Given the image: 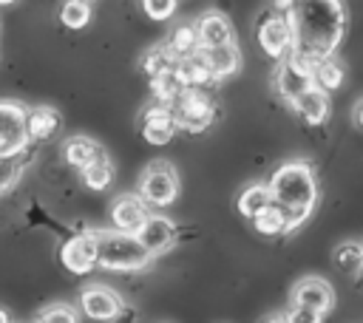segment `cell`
<instances>
[{
    "mask_svg": "<svg viewBox=\"0 0 363 323\" xmlns=\"http://www.w3.org/2000/svg\"><path fill=\"white\" fill-rule=\"evenodd\" d=\"M26 144V108L17 102H0V159L20 156Z\"/></svg>",
    "mask_w": 363,
    "mask_h": 323,
    "instance_id": "9c48e42d",
    "label": "cell"
},
{
    "mask_svg": "<svg viewBox=\"0 0 363 323\" xmlns=\"http://www.w3.org/2000/svg\"><path fill=\"white\" fill-rule=\"evenodd\" d=\"M182 82H179V76L170 71V74H162V76H156V79H150V91H153V96H156V102H173L179 94H182Z\"/></svg>",
    "mask_w": 363,
    "mask_h": 323,
    "instance_id": "f1b7e54d",
    "label": "cell"
},
{
    "mask_svg": "<svg viewBox=\"0 0 363 323\" xmlns=\"http://www.w3.org/2000/svg\"><path fill=\"white\" fill-rule=\"evenodd\" d=\"M167 48L173 51V57H176V60L196 54V51L201 48V42H199V31H196V23H182V26H176V28L170 31Z\"/></svg>",
    "mask_w": 363,
    "mask_h": 323,
    "instance_id": "cb8c5ba5",
    "label": "cell"
},
{
    "mask_svg": "<svg viewBox=\"0 0 363 323\" xmlns=\"http://www.w3.org/2000/svg\"><path fill=\"white\" fill-rule=\"evenodd\" d=\"M264 323H286V317H284V314H269Z\"/></svg>",
    "mask_w": 363,
    "mask_h": 323,
    "instance_id": "d590c367",
    "label": "cell"
},
{
    "mask_svg": "<svg viewBox=\"0 0 363 323\" xmlns=\"http://www.w3.org/2000/svg\"><path fill=\"white\" fill-rule=\"evenodd\" d=\"M37 320H40V323H79V314H77V309L68 306V303H51V306H45V309L40 312Z\"/></svg>",
    "mask_w": 363,
    "mask_h": 323,
    "instance_id": "f546056e",
    "label": "cell"
},
{
    "mask_svg": "<svg viewBox=\"0 0 363 323\" xmlns=\"http://www.w3.org/2000/svg\"><path fill=\"white\" fill-rule=\"evenodd\" d=\"M60 264L74 275H88L96 266V232H79L60 246Z\"/></svg>",
    "mask_w": 363,
    "mask_h": 323,
    "instance_id": "8fae6325",
    "label": "cell"
},
{
    "mask_svg": "<svg viewBox=\"0 0 363 323\" xmlns=\"http://www.w3.org/2000/svg\"><path fill=\"white\" fill-rule=\"evenodd\" d=\"M136 238L156 258V255H162V252H167L173 246V241H176V224L167 215H162V212H150L147 221L139 227Z\"/></svg>",
    "mask_w": 363,
    "mask_h": 323,
    "instance_id": "5bb4252c",
    "label": "cell"
},
{
    "mask_svg": "<svg viewBox=\"0 0 363 323\" xmlns=\"http://www.w3.org/2000/svg\"><path fill=\"white\" fill-rule=\"evenodd\" d=\"M139 65H142V71H145L147 79H156V76L170 74L176 68V57H173V51L164 42V45H153L150 51H145L142 60H139Z\"/></svg>",
    "mask_w": 363,
    "mask_h": 323,
    "instance_id": "603a6c76",
    "label": "cell"
},
{
    "mask_svg": "<svg viewBox=\"0 0 363 323\" xmlns=\"http://www.w3.org/2000/svg\"><path fill=\"white\" fill-rule=\"evenodd\" d=\"M292 3H295V0H269V8H275V11L286 14V11L292 8Z\"/></svg>",
    "mask_w": 363,
    "mask_h": 323,
    "instance_id": "e575fe53",
    "label": "cell"
},
{
    "mask_svg": "<svg viewBox=\"0 0 363 323\" xmlns=\"http://www.w3.org/2000/svg\"><path fill=\"white\" fill-rule=\"evenodd\" d=\"M179 130L176 113L167 102H150L139 116V133L147 144H167Z\"/></svg>",
    "mask_w": 363,
    "mask_h": 323,
    "instance_id": "30bf717a",
    "label": "cell"
},
{
    "mask_svg": "<svg viewBox=\"0 0 363 323\" xmlns=\"http://www.w3.org/2000/svg\"><path fill=\"white\" fill-rule=\"evenodd\" d=\"M14 159H17V156L0 159V193H6V190L17 181V176H20V164H17Z\"/></svg>",
    "mask_w": 363,
    "mask_h": 323,
    "instance_id": "d6a6232c",
    "label": "cell"
},
{
    "mask_svg": "<svg viewBox=\"0 0 363 323\" xmlns=\"http://www.w3.org/2000/svg\"><path fill=\"white\" fill-rule=\"evenodd\" d=\"M85 3H94V0H85Z\"/></svg>",
    "mask_w": 363,
    "mask_h": 323,
    "instance_id": "ab89813d",
    "label": "cell"
},
{
    "mask_svg": "<svg viewBox=\"0 0 363 323\" xmlns=\"http://www.w3.org/2000/svg\"><path fill=\"white\" fill-rule=\"evenodd\" d=\"M332 264L343 275H360L363 272V244H357V241L337 244L335 252H332Z\"/></svg>",
    "mask_w": 363,
    "mask_h": 323,
    "instance_id": "d4e9b609",
    "label": "cell"
},
{
    "mask_svg": "<svg viewBox=\"0 0 363 323\" xmlns=\"http://www.w3.org/2000/svg\"><path fill=\"white\" fill-rule=\"evenodd\" d=\"M312 85H315V76H312V65L309 62H303L295 54H286L284 60H278L275 74H272V88L286 105L295 96H301L303 91H309Z\"/></svg>",
    "mask_w": 363,
    "mask_h": 323,
    "instance_id": "52a82bcc",
    "label": "cell"
},
{
    "mask_svg": "<svg viewBox=\"0 0 363 323\" xmlns=\"http://www.w3.org/2000/svg\"><path fill=\"white\" fill-rule=\"evenodd\" d=\"M60 23L65 28H74V31L85 28L91 23V3H85V0H65L60 6Z\"/></svg>",
    "mask_w": 363,
    "mask_h": 323,
    "instance_id": "83f0119b",
    "label": "cell"
},
{
    "mask_svg": "<svg viewBox=\"0 0 363 323\" xmlns=\"http://www.w3.org/2000/svg\"><path fill=\"white\" fill-rule=\"evenodd\" d=\"M272 204V193H269V187H267V181H252V184H247L241 193H238V198H235V207H238V212L244 215V218H255L261 210H267Z\"/></svg>",
    "mask_w": 363,
    "mask_h": 323,
    "instance_id": "ffe728a7",
    "label": "cell"
},
{
    "mask_svg": "<svg viewBox=\"0 0 363 323\" xmlns=\"http://www.w3.org/2000/svg\"><path fill=\"white\" fill-rule=\"evenodd\" d=\"M201 57H204V62H207V68H210L216 82L233 76L241 68V51H238L235 42L218 45V48H201Z\"/></svg>",
    "mask_w": 363,
    "mask_h": 323,
    "instance_id": "ac0fdd59",
    "label": "cell"
},
{
    "mask_svg": "<svg viewBox=\"0 0 363 323\" xmlns=\"http://www.w3.org/2000/svg\"><path fill=\"white\" fill-rule=\"evenodd\" d=\"M139 196L147 207L164 210L179 198V176L170 162H150L139 176Z\"/></svg>",
    "mask_w": 363,
    "mask_h": 323,
    "instance_id": "5b68a950",
    "label": "cell"
},
{
    "mask_svg": "<svg viewBox=\"0 0 363 323\" xmlns=\"http://www.w3.org/2000/svg\"><path fill=\"white\" fill-rule=\"evenodd\" d=\"M352 122H354V128H357V130H363V96L352 105Z\"/></svg>",
    "mask_w": 363,
    "mask_h": 323,
    "instance_id": "836d02e7",
    "label": "cell"
},
{
    "mask_svg": "<svg viewBox=\"0 0 363 323\" xmlns=\"http://www.w3.org/2000/svg\"><path fill=\"white\" fill-rule=\"evenodd\" d=\"M170 108L176 113L179 130H187V133H201L216 119V102L204 88H182V94L170 102Z\"/></svg>",
    "mask_w": 363,
    "mask_h": 323,
    "instance_id": "277c9868",
    "label": "cell"
},
{
    "mask_svg": "<svg viewBox=\"0 0 363 323\" xmlns=\"http://www.w3.org/2000/svg\"><path fill=\"white\" fill-rule=\"evenodd\" d=\"M125 309V300L119 298V292H113L105 283H91L79 292V312L91 320L108 323V320H119Z\"/></svg>",
    "mask_w": 363,
    "mask_h": 323,
    "instance_id": "ba28073f",
    "label": "cell"
},
{
    "mask_svg": "<svg viewBox=\"0 0 363 323\" xmlns=\"http://www.w3.org/2000/svg\"><path fill=\"white\" fill-rule=\"evenodd\" d=\"M289 108L301 116V122H306V125H312V128L323 125V122L329 119V110H332L329 94L320 91L318 85H312L309 91H303L301 96H295V99L289 102Z\"/></svg>",
    "mask_w": 363,
    "mask_h": 323,
    "instance_id": "2e32d148",
    "label": "cell"
},
{
    "mask_svg": "<svg viewBox=\"0 0 363 323\" xmlns=\"http://www.w3.org/2000/svg\"><path fill=\"white\" fill-rule=\"evenodd\" d=\"M252 227H255V232H261V235H267V238H275V235H286L289 230H286V221H284V212L275 207V204H269L267 210H261L255 218H252Z\"/></svg>",
    "mask_w": 363,
    "mask_h": 323,
    "instance_id": "4316f807",
    "label": "cell"
},
{
    "mask_svg": "<svg viewBox=\"0 0 363 323\" xmlns=\"http://www.w3.org/2000/svg\"><path fill=\"white\" fill-rule=\"evenodd\" d=\"M60 110L51 105H37L26 110V136L28 142H48L60 130Z\"/></svg>",
    "mask_w": 363,
    "mask_h": 323,
    "instance_id": "e0dca14e",
    "label": "cell"
},
{
    "mask_svg": "<svg viewBox=\"0 0 363 323\" xmlns=\"http://www.w3.org/2000/svg\"><path fill=\"white\" fill-rule=\"evenodd\" d=\"M360 280H363V272H360Z\"/></svg>",
    "mask_w": 363,
    "mask_h": 323,
    "instance_id": "f35d334b",
    "label": "cell"
},
{
    "mask_svg": "<svg viewBox=\"0 0 363 323\" xmlns=\"http://www.w3.org/2000/svg\"><path fill=\"white\" fill-rule=\"evenodd\" d=\"M286 323H323V314L309 309V306H301V303H289V309L284 312Z\"/></svg>",
    "mask_w": 363,
    "mask_h": 323,
    "instance_id": "1f68e13d",
    "label": "cell"
},
{
    "mask_svg": "<svg viewBox=\"0 0 363 323\" xmlns=\"http://www.w3.org/2000/svg\"><path fill=\"white\" fill-rule=\"evenodd\" d=\"M150 215V207L145 204L142 196H133V193H122L119 198H113L111 204V221H113V230H122V232H139V227L147 221Z\"/></svg>",
    "mask_w": 363,
    "mask_h": 323,
    "instance_id": "4fadbf2b",
    "label": "cell"
},
{
    "mask_svg": "<svg viewBox=\"0 0 363 323\" xmlns=\"http://www.w3.org/2000/svg\"><path fill=\"white\" fill-rule=\"evenodd\" d=\"M312 76H315V85L320 91L332 94V91H337L346 82V65L332 54V57H326V60H320V62L312 65Z\"/></svg>",
    "mask_w": 363,
    "mask_h": 323,
    "instance_id": "7402d4cb",
    "label": "cell"
},
{
    "mask_svg": "<svg viewBox=\"0 0 363 323\" xmlns=\"http://www.w3.org/2000/svg\"><path fill=\"white\" fill-rule=\"evenodd\" d=\"M292 303H301V306H309L320 314H329L335 309V289L326 278H318V275H306L301 278L292 292H289Z\"/></svg>",
    "mask_w": 363,
    "mask_h": 323,
    "instance_id": "7c38bea8",
    "label": "cell"
},
{
    "mask_svg": "<svg viewBox=\"0 0 363 323\" xmlns=\"http://www.w3.org/2000/svg\"><path fill=\"white\" fill-rule=\"evenodd\" d=\"M79 173H82L85 187H91V190H105L113 181V164H111V159L105 153L99 159H94L88 167H82Z\"/></svg>",
    "mask_w": 363,
    "mask_h": 323,
    "instance_id": "484cf974",
    "label": "cell"
},
{
    "mask_svg": "<svg viewBox=\"0 0 363 323\" xmlns=\"http://www.w3.org/2000/svg\"><path fill=\"white\" fill-rule=\"evenodd\" d=\"M255 40L261 45V51L269 57V60H284L286 54H292V26H289V17L269 8L258 17V26H255Z\"/></svg>",
    "mask_w": 363,
    "mask_h": 323,
    "instance_id": "8992f818",
    "label": "cell"
},
{
    "mask_svg": "<svg viewBox=\"0 0 363 323\" xmlns=\"http://www.w3.org/2000/svg\"><path fill=\"white\" fill-rule=\"evenodd\" d=\"M196 31H199L201 48H218V45L235 42L233 23H230L221 11H204V14L196 20Z\"/></svg>",
    "mask_w": 363,
    "mask_h": 323,
    "instance_id": "9a60e30c",
    "label": "cell"
},
{
    "mask_svg": "<svg viewBox=\"0 0 363 323\" xmlns=\"http://www.w3.org/2000/svg\"><path fill=\"white\" fill-rule=\"evenodd\" d=\"M11 3H17V0H0V6H11Z\"/></svg>",
    "mask_w": 363,
    "mask_h": 323,
    "instance_id": "74e56055",
    "label": "cell"
},
{
    "mask_svg": "<svg viewBox=\"0 0 363 323\" xmlns=\"http://www.w3.org/2000/svg\"><path fill=\"white\" fill-rule=\"evenodd\" d=\"M292 26V54L315 65L332 57L346 34V8L340 0H295L286 11Z\"/></svg>",
    "mask_w": 363,
    "mask_h": 323,
    "instance_id": "6da1fadb",
    "label": "cell"
},
{
    "mask_svg": "<svg viewBox=\"0 0 363 323\" xmlns=\"http://www.w3.org/2000/svg\"><path fill=\"white\" fill-rule=\"evenodd\" d=\"M173 74L179 76V82L184 88H207V85L216 82L213 74H210V68H207V62H204V57H201V48L196 54H190V57L176 60Z\"/></svg>",
    "mask_w": 363,
    "mask_h": 323,
    "instance_id": "d6986e66",
    "label": "cell"
},
{
    "mask_svg": "<svg viewBox=\"0 0 363 323\" xmlns=\"http://www.w3.org/2000/svg\"><path fill=\"white\" fill-rule=\"evenodd\" d=\"M105 150L94 142V139H88V136H71L65 144H62V156H65V162L68 164H74L77 170H82V167H88L94 159H99Z\"/></svg>",
    "mask_w": 363,
    "mask_h": 323,
    "instance_id": "44dd1931",
    "label": "cell"
},
{
    "mask_svg": "<svg viewBox=\"0 0 363 323\" xmlns=\"http://www.w3.org/2000/svg\"><path fill=\"white\" fill-rule=\"evenodd\" d=\"M37 323H40V320H37Z\"/></svg>",
    "mask_w": 363,
    "mask_h": 323,
    "instance_id": "60d3db41",
    "label": "cell"
},
{
    "mask_svg": "<svg viewBox=\"0 0 363 323\" xmlns=\"http://www.w3.org/2000/svg\"><path fill=\"white\" fill-rule=\"evenodd\" d=\"M267 187L272 193V204L284 212L286 230L295 232L318 207L320 190H318V176L306 159H289L281 162L272 176L267 178Z\"/></svg>",
    "mask_w": 363,
    "mask_h": 323,
    "instance_id": "7a4b0ae2",
    "label": "cell"
},
{
    "mask_svg": "<svg viewBox=\"0 0 363 323\" xmlns=\"http://www.w3.org/2000/svg\"><path fill=\"white\" fill-rule=\"evenodd\" d=\"M0 323H11V317H9V312H6V309H0Z\"/></svg>",
    "mask_w": 363,
    "mask_h": 323,
    "instance_id": "8d00e7d4",
    "label": "cell"
},
{
    "mask_svg": "<svg viewBox=\"0 0 363 323\" xmlns=\"http://www.w3.org/2000/svg\"><path fill=\"white\" fill-rule=\"evenodd\" d=\"M139 6H142V11H145L150 20L164 23V20H170V17L176 14L179 0H139Z\"/></svg>",
    "mask_w": 363,
    "mask_h": 323,
    "instance_id": "4dcf8cb0",
    "label": "cell"
},
{
    "mask_svg": "<svg viewBox=\"0 0 363 323\" xmlns=\"http://www.w3.org/2000/svg\"><path fill=\"white\" fill-rule=\"evenodd\" d=\"M150 252L133 232L99 230L96 232V266L108 272H139L150 264Z\"/></svg>",
    "mask_w": 363,
    "mask_h": 323,
    "instance_id": "3957f363",
    "label": "cell"
}]
</instances>
